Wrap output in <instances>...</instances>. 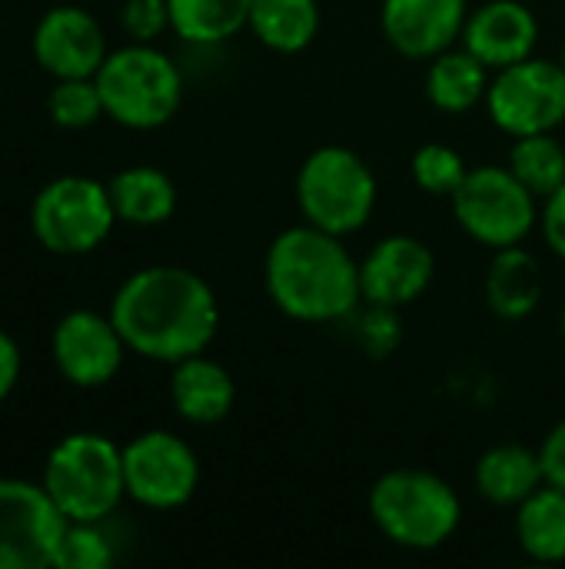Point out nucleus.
I'll return each mask as SVG.
<instances>
[{"instance_id":"f257e3e1","label":"nucleus","mask_w":565,"mask_h":569,"mask_svg":"<svg viewBox=\"0 0 565 569\" xmlns=\"http://www.w3.org/2000/svg\"><path fill=\"white\" fill-rule=\"evenodd\" d=\"M110 320L127 350L180 363L210 347L220 323V307L203 277L183 267H147L123 280L113 297Z\"/></svg>"},{"instance_id":"f03ea898","label":"nucleus","mask_w":565,"mask_h":569,"mask_svg":"<svg viewBox=\"0 0 565 569\" xmlns=\"http://www.w3.org/2000/svg\"><path fill=\"white\" fill-rule=\"evenodd\" d=\"M270 300L293 320L330 323L346 317L360 290V267L336 233L313 223L283 230L266 253Z\"/></svg>"},{"instance_id":"7ed1b4c3","label":"nucleus","mask_w":565,"mask_h":569,"mask_svg":"<svg viewBox=\"0 0 565 569\" xmlns=\"http://www.w3.org/2000/svg\"><path fill=\"white\" fill-rule=\"evenodd\" d=\"M43 490L70 523H100L127 497L123 450L100 433H70L43 463Z\"/></svg>"},{"instance_id":"20e7f679","label":"nucleus","mask_w":565,"mask_h":569,"mask_svg":"<svg viewBox=\"0 0 565 569\" xmlns=\"http://www.w3.org/2000/svg\"><path fill=\"white\" fill-rule=\"evenodd\" d=\"M370 517L396 547L436 550L456 533L463 507L443 477L426 470H390L370 490Z\"/></svg>"},{"instance_id":"39448f33","label":"nucleus","mask_w":565,"mask_h":569,"mask_svg":"<svg viewBox=\"0 0 565 569\" xmlns=\"http://www.w3.org/2000/svg\"><path fill=\"white\" fill-rule=\"evenodd\" d=\"M93 80L107 117L130 130L163 127L183 100V77L176 63L150 43H130L107 53Z\"/></svg>"},{"instance_id":"423d86ee","label":"nucleus","mask_w":565,"mask_h":569,"mask_svg":"<svg viewBox=\"0 0 565 569\" xmlns=\"http://www.w3.org/2000/svg\"><path fill=\"white\" fill-rule=\"evenodd\" d=\"M296 203L306 223L346 237L373 217L376 177L350 147H320L296 173Z\"/></svg>"},{"instance_id":"0eeeda50","label":"nucleus","mask_w":565,"mask_h":569,"mask_svg":"<svg viewBox=\"0 0 565 569\" xmlns=\"http://www.w3.org/2000/svg\"><path fill=\"white\" fill-rule=\"evenodd\" d=\"M117 223L110 190L90 177L50 180L30 207V230L43 250L80 257L97 250Z\"/></svg>"},{"instance_id":"6e6552de","label":"nucleus","mask_w":565,"mask_h":569,"mask_svg":"<svg viewBox=\"0 0 565 569\" xmlns=\"http://www.w3.org/2000/svg\"><path fill=\"white\" fill-rule=\"evenodd\" d=\"M460 227L483 247H516L536 223V197L509 167H476L453 193Z\"/></svg>"},{"instance_id":"1a4fd4ad","label":"nucleus","mask_w":565,"mask_h":569,"mask_svg":"<svg viewBox=\"0 0 565 569\" xmlns=\"http://www.w3.org/2000/svg\"><path fill=\"white\" fill-rule=\"evenodd\" d=\"M486 107L509 137L553 133L565 120V67L543 57L503 67L486 90Z\"/></svg>"},{"instance_id":"9d476101","label":"nucleus","mask_w":565,"mask_h":569,"mask_svg":"<svg viewBox=\"0 0 565 569\" xmlns=\"http://www.w3.org/2000/svg\"><path fill=\"white\" fill-rule=\"evenodd\" d=\"M67 517L43 483L0 480V569L53 567Z\"/></svg>"},{"instance_id":"9b49d317","label":"nucleus","mask_w":565,"mask_h":569,"mask_svg":"<svg viewBox=\"0 0 565 569\" xmlns=\"http://www.w3.org/2000/svg\"><path fill=\"white\" fill-rule=\"evenodd\" d=\"M127 497L150 510L183 507L200 483V463L186 440L167 430H150L123 447Z\"/></svg>"},{"instance_id":"f8f14e48","label":"nucleus","mask_w":565,"mask_h":569,"mask_svg":"<svg viewBox=\"0 0 565 569\" xmlns=\"http://www.w3.org/2000/svg\"><path fill=\"white\" fill-rule=\"evenodd\" d=\"M127 343L110 317L70 310L53 330V363L63 380L83 390L110 383L123 367Z\"/></svg>"},{"instance_id":"ddd939ff","label":"nucleus","mask_w":565,"mask_h":569,"mask_svg":"<svg viewBox=\"0 0 565 569\" xmlns=\"http://www.w3.org/2000/svg\"><path fill=\"white\" fill-rule=\"evenodd\" d=\"M33 57L57 80L97 77L107 60V37L83 7H53L33 30Z\"/></svg>"},{"instance_id":"4468645a","label":"nucleus","mask_w":565,"mask_h":569,"mask_svg":"<svg viewBox=\"0 0 565 569\" xmlns=\"http://www.w3.org/2000/svg\"><path fill=\"white\" fill-rule=\"evenodd\" d=\"M436 273L433 250L416 237H386L360 263V290L376 310H396L423 297Z\"/></svg>"},{"instance_id":"2eb2a0df","label":"nucleus","mask_w":565,"mask_h":569,"mask_svg":"<svg viewBox=\"0 0 565 569\" xmlns=\"http://www.w3.org/2000/svg\"><path fill=\"white\" fill-rule=\"evenodd\" d=\"M380 23L403 57L430 60L463 33L466 0H383Z\"/></svg>"},{"instance_id":"dca6fc26","label":"nucleus","mask_w":565,"mask_h":569,"mask_svg":"<svg viewBox=\"0 0 565 569\" xmlns=\"http://www.w3.org/2000/svg\"><path fill=\"white\" fill-rule=\"evenodd\" d=\"M463 40L466 50L480 57L490 70H503L533 57L539 40V20L519 0H490L466 17Z\"/></svg>"},{"instance_id":"f3484780","label":"nucleus","mask_w":565,"mask_h":569,"mask_svg":"<svg viewBox=\"0 0 565 569\" xmlns=\"http://www.w3.org/2000/svg\"><path fill=\"white\" fill-rule=\"evenodd\" d=\"M170 397H173L176 413L186 423L210 427V423H220L233 410L236 387H233V377L216 360H206L203 353H196V357L173 363Z\"/></svg>"},{"instance_id":"a211bd4d","label":"nucleus","mask_w":565,"mask_h":569,"mask_svg":"<svg viewBox=\"0 0 565 569\" xmlns=\"http://www.w3.org/2000/svg\"><path fill=\"white\" fill-rule=\"evenodd\" d=\"M546 483L543 460L529 447L503 443L480 457L476 463V490L496 507H519Z\"/></svg>"},{"instance_id":"6ab92c4d","label":"nucleus","mask_w":565,"mask_h":569,"mask_svg":"<svg viewBox=\"0 0 565 569\" xmlns=\"http://www.w3.org/2000/svg\"><path fill=\"white\" fill-rule=\"evenodd\" d=\"M543 280L539 263L533 253H526L519 243L496 250L490 270H486V300L496 317L503 320H523L539 307Z\"/></svg>"},{"instance_id":"aec40b11","label":"nucleus","mask_w":565,"mask_h":569,"mask_svg":"<svg viewBox=\"0 0 565 569\" xmlns=\"http://www.w3.org/2000/svg\"><path fill=\"white\" fill-rule=\"evenodd\" d=\"M107 190H110L117 220L133 223V227H157L170 220L176 210V187L157 167H130L117 173L107 183Z\"/></svg>"},{"instance_id":"412c9836","label":"nucleus","mask_w":565,"mask_h":569,"mask_svg":"<svg viewBox=\"0 0 565 569\" xmlns=\"http://www.w3.org/2000/svg\"><path fill=\"white\" fill-rule=\"evenodd\" d=\"M486 63L473 57L466 47L463 50H443L433 57L430 73H426V97L433 107L446 113H466L480 100H486L490 77Z\"/></svg>"},{"instance_id":"4be33fe9","label":"nucleus","mask_w":565,"mask_h":569,"mask_svg":"<svg viewBox=\"0 0 565 569\" xmlns=\"http://www.w3.org/2000/svg\"><path fill=\"white\" fill-rule=\"evenodd\" d=\"M516 540L523 553L536 563L565 560V490L543 483L533 497L519 503Z\"/></svg>"},{"instance_id":"5701e85b","label":"nucleus","mask_w":565,"mask_h":569,"mask_svg":"<svg viewBox=\"0 0 565 569\" xmlns=\"http://www.w3.org/2000/svg\"><path fill=\"white\" fill-rule=\"evenodd\" d=\"M263 47L276 53H300L320 33L316 0H253L246 23Z\"/></svg>"},{"instance_id":"b1692460","label":"nucleus","mask_w":565,"mask_h":569,"mask_svg":"<svg viewBox=\"0 0 565 569\" xmlns=\"http://www.w3.org/2000/svg\"><path fill=\"white\" fill-rule=\"evenodd\" d=\"M170 30L186 43H223L250 23L253 0H167Z\"/></svg>"},{"instance_id":"393cba45","label":"nucleus","mask_w":565,"mask_h":569,"mask_svg":"<svg viewBox=\"0 0 565 569\" xmlns=\"http://www.w3.org/2000/svg\"><path fill=\"white\" fill-rule=\"evenodd\" d=\"M509 170L533 197H549L565 183V150L553 133L516 137L509 150Z\"/></svg>"},{"instance_id":"a878e982","label":"nucleus","mask_w":565,"mask_h":569,"mask_svg":"<svg viewBox=\"0 0 565 569\" xmlns=\"http://www.w3.org/2000/svg\"><path fill=\"white\" fill-rule=\"evenodd\" d=\"M47 110H50L53 123L63 127V130H83V127L97 123L107 113L100 87H97L93 77L57 80V87L47 97Z\"/></svg>"},{"instance_id":"bb28decb","label":"nucleus","mask_w":565,"mask_h":569,"mask_svg":"<svg viewBox=\"0 0 565 569\" xmlns=\"http://www.w3.org/2000/svg\"><path fill=\"white\" fill-rule=\"evenodd\" d=\"M466 173L470 170L463 157L446 143H426L413 157V180L423 193H433V197H453L460 183L466 180Z\"/></svg>"},{"instance_id":"cd10ccee","label":"nucleus","mask_w":565,"mask_h":569,"mask_svg":"<svg viewBox=\"0 0 565 569\" xmlns=\"http://www.w3.org/2000/svg\"><path fill=\"white\" fill-rule=\"evenodd\" d=\"M113 563L110 540L97 530V523H67L53 567L57 569H107Z\"/></svg>"},{"instance_id":"c85d7f7f","label":"nucleus","mask_w":565,"mask_h":569,"mask_svg":"<svg viewBox=\"0 0 565 569\" xmlns=\"http://www.w3.org/2000/svg\"><path fill=\"white\" fill-rule=\"evenodd\" d=\"M120 23L133 37V43H150L170 27V3L167 0H127Z\"/></svg>"},{"instance_id":"c756f323","label":"nucleus","mask_w":565,"mask_h":569,"mask_svg":"<svg viewBox=\"0 0 565 569\" xmlns=\"http://www.w3.org/2000/svg\"><path fill=\"white\" fill-rule=\"evenodd\" d=\"M543 237L549 243V250L565 260V183L546 197V210H543Z\"/></svg>"},{"instance_id":"7c9ffc66","label":"nucleus","mask_w":565,"mask_h":569,"mask_svg":"<svg viewBox=\"0 0 565 569\" xmlns=\"http://www.w3.org/2000/svg\"><path fill=\"white\" fill-rule=\"evenodd\" d=\"M539 460H543V477H546V483L565 490V420L546 437V443H543V450H539Z\"/></svg>"},{"instance_id":"2f4dec72","label":"nucleus","mask_w":565,"mask_h":569,"mask_svg":"<svg viewBox=\"0 0 565 569\" xmlns=\"http://www.w3.org/2000/svg\"><path fill=\"white\" fill-rule=\"evenodd\" d=\"M17 380H20V347L7 330H0V400L10 397Z\"/></svg>"},{"instance_id":"473e14b6","label":"nucleus","mask_w":565,"mask_h":569,"mask_svg":"<svg viewBox=\"0 0 565 569\" xmlns=\"http://www.w3.org/2000/svg\"><path fill=\"white\" fill-rule=\"evenodd\" d=\"M563 337H565V303H563Z\"/></svg>"},{"instance_id":"72a5a7b5","label":"nucleus","mask_w":565,"mask_h":569,"mask_svg":"<svg viewBox=\"0 0 565 569\" xmlns=\"http://www.w3.org/2000/svg\"><path fill=\"white\" fill-rule=\"evenodd\" d=\"M563 67H565V47H563Z\"/></svg>"}]
</instances>
